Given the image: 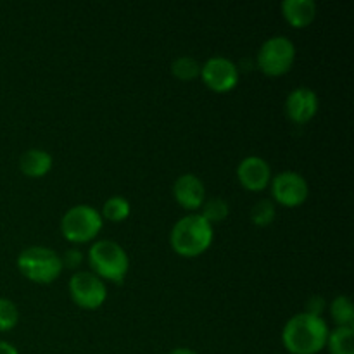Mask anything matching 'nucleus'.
I'll use <instances>...</instances> for the list:
<instances>
[{
  "mask_svg": "<svg viewBox=\"0 0 354 354\" xmlns=\"http://www.w3.org/2000/svg\"><path fill=\"white\" fill-rule=\"evenodd\" d=\"M277 214L275 203L272 199H259L251 207V221L256 227H268L273 223Z\"/></svg>",
  "mask_w": 354,
  "mask_h": 354,
  "instance_id": "obj_20",
  "label": "nucleus"
},
{
  "mask_svg": "<svg viewBox=\"0 0 354 354\" xmlns=\"http://www.w3.org/2000/svg\"><path fill=\"white\" fill-rule=\"evenodd\" d=\"M17 270L24 279L35 283H52L61 277L62 259L54 249L44 245H31L17 256Z\"/></svg>",
  "mask_w": 354,
  "mask_h": 354,
  "instance_id": "obj_4",
  "label": "nucleus"
},
{
  "mask_svg": "<svg viewBox=\"0 0 354 354\" xmlns=\"http://www.w3.org/2000/svg\"><path fill=\"white\" fill-rule=\"evenodd\" d=\"M325 299L320 296H313L308 299L306 303V311L304 313H310V315H315V317H322V313H324L325 310Z\"/></svg>",
  "mask_w": 354,
  "mask_h": 354,
  "instance_id": "obj_23",
  "label": "nucleus"
},
{
  "mask_svg": "<svg viewBox=\"0 0 354 354\" xmlns=\"http://www.w3.org/2000/svg\"><path fill=\"white\" fill-rule=\"evenodd\" d=\"M88 265L92 273H95L104 282L121 283L130 270V258L123 245L114 241H97L88 249Z\"/></svg>",
  "mask_w": 354,
  "mask_h": 354,
  "instance_id": "obj_3",
  "label": "nucleus"
},
{
  "mask_svg": "<svg viewBox=\"0 0 354 354\" xmlns=\"http://www.w3.org/2000/svg\"><path fill=\"white\" fill-rule=\"evenodd\" d=\"M213 237V225L201 213H189L173 225L169 244L176 254L183 258H196L211 248Z\"/></svg>",
  "mask_w": 354,
  "mask_h": 354,
  "instance_id": "obj_2",
  "label": "nucleus"
},
{
  "mask_svg": "<svg viewBox=\"0 0 354 354\" xmlns=\"http://www.w3.org/2000/svg\"><path fill=\"white\" fill-rule=\"evenodd\" d=\"M0 354H19L16 346H12L7 341H0Z\"/></svg>",
  "mask_w": 354,
  "mask_h": 354,
  "instance_id": "obj_24",
  "label": "nucleus"
},
{
  "mask_svg": "<svg viewBox=\"0 0 354 354\" xmlns=\"http://www.w3.org/2000/svg\"><path fill=\"white\" fill-rule=\"evenodd\" d=\"M173 197L183 209L196 213L206 201V187L194 173H183L173 183Z\"/></svg>",
  "mask_w": 354,
  "mask_h": 354,
  "instance_id": "obj_11",
  "label": "nucleus"
},
{
  "mask_svg": "<svg viewBox=\"0 0 354 354\" xmlns=\"http://www.w3.org/2000/svg\"><path fill=\"white\" fill-rule=\"evenodd\" d=\"M283 17L294 28H306L317 17V3L313 0H283L280 3Z\"/></svg>",
  "mask_w": 354,
  "mask_h": 354,
  "instance_id": "obj_13",
  "label": "nucleus"
},
{
  "mask_svg": "<svg viewBox=\"0 0 354 354\" xmlns=\"http://www.w3.org/2000/svg\"><path fill=\"white\" fill-rule=\"evenodd\" d=\"M104 220L100 211L88 204H76L69 207L61 218V234L73 244H85L93 241L102 230Z\"/></svg>",
  "mask_w": 354,
  "mask_h": 354,
  "instance_id": "obj_5",
  "label": "nucleus"
},
{
  "mask_svg": "<svg viewBox=\"0 0 354 354\" xmlns=\"http://www.w3.org/2000/svg\"><path fill=\"white\" fill-rule=\"evenodd\" d=\"M327 322L310 313H297L287 320L282 330V344L290 354H318L328 339Z\"/></svg>",
  "mask_w": 354,
  "mask_h": 354,
  "instance_id": "obj_1",
  "label": "nucleus"
},
{
  "mask_svg": "<svg viewBox=\"0 0 354 354\" xmlns=\"http://www.w3.org/2000/svg\"><path fill=\"white\" fill-rule=\"evenodd\" d=\"M168 354H197V353L192 351V349H189V348H175V349H171Z\"/></svg>",
  "mask_w": 354,
  "mask_h": 354,
  "instance_id": "obj_25",
  "label": "nucleus"
},
{
  "mask_svg": "<svg viewBox=\"0 0 354 354\" xmlns=\"http://www.w3.org/2000/svg\"><path fill=\"white\" fill-rule=\"evenodd\" d=\"M328 310H330V317L337 327H354V310L348 296L334 297Z\"/></svg>",
  "mask_w": 354,
  "mask_h": 354,
  "instance_id": "obj_17",
  "label": "nucleus"
},
{
  "mask_svg": "<svg viewBox=\"0 0 354 354\" xmlns=\"http://www.w3.org/2000/svg\"><path fill=\"white\" fill-rule=\"evenodd\" d=\"M325 348L330 354H354V327H335L328 332Z\"/></svg>",
  "mask_w": 354,
  "mask_h": 354,
  "instance_id": "obj_15",
  "label": "nucleus"
},
{
  "mask_svg": "<svg viewBox=\"0 0 354 354\" xmlns=\"http://www.w3.org/2000/svg\"><path fill=\"white\" fill-rule=\"evenodd\" d=\"M61 259H62V266H64V268L75 270L83 263V252L80 251V249H75V248L68 249V251L61 256Z\"/></svg>",
  "mask_w": 354,
  "mask_h": 354,
  "instance_id": "obj_22",
  "label": "nucleus"
},
{
  "mask_svg": "<svg viewBox=\"0 0 354 354\" xmlns=\"http://www.w3.org/2000/svg\"><path fill=\"white\" fill-rule=\"evenodd\" d=\"M171 75L182 82H190L201 75V64L190 55H180L171 62Z\"/></svg>",
  "mask_w": 354,
  "mask_h": 354,
  "instance_id": "obj_18",
  "label": "nucleus"
},
{
  "mask_svg": "<svg viewBox=\"0 0 354 354\" xmlns=\"http://www.w3.org/2000/svg\"><path fill=\"white\" fill-rule=\"evenodd\" d=\"M318 95L315 90L308 86H297L287 95L286 99V114L290 121L297 124H304L313 120L318 113Z\"/></svg>",
  "mask_w": 354,
  "mask_h": 354,
  "instance_id": "obj_12",
  "label": "nucleus"
},
{
  "mask_svg": "<svg viewBox=\"0 0 354 354\" xmlns=\"http://www.w3.org/2000/svg\"><path fill=\"white\" fill-rule=\"evenodd\" d=\"M203 214L211 225L221 223L230 214V204L223 199V197H211L209 201H204L203 204Z\"/></svg>",
  "mask_w": 354,
  "mask_h": 354,
  "instance_id": "obj_19",
  "label": "nucleus"
},
{
  "mask_svg": "<svg viewBox=\"0 0 354 354\" xmlns=\"http://www.w3.org/2000/svg\"><path fill=\"white\" fill-rule=\"evenodd\" d=\"M54 159L44 149H28L19 158V169L30 178H40L52 169Z\"/></svg>",
  "mask_w": 354,
  "mask_h": 354,
  "instance_id": "obj_14",
  "label": "nucleus"
},
{
  "mask_svg": "<svg viewBox=\"0 0 354 354\" xmlns=\"http://www.w3.org/2000/svg\"><path fill=\"white\" fill-rule=\"evenodd\" d=\"M201 78L206 83L207 88L213 92L225 93L237 86L241 73L239 66L225 55H213L201 66Z\"/></svg>",
  "mask_w": 354,
  "mask_h": 354,
  "instance_id": "obj_8",
  "label": "nucleus"
},
{
  "mask_svg": "<svg viewBox=\"0 0 354 354\" xmlns=\"http://www.w3.org/2000/svg\"><path fill=\"white\" fill-rule=\"evenodd\" d=\"M131 213V206L128 203V199L121 196H113L104 203L102 211H100V216L102 220L106 218L107 221H113V223H120L124 221Z\"/></svg>",
  "mask_w": 354,
  "mask_h": 354,
  "instance_id": "obj_16",
  "label": "nucleus"
},
{
  "mask_svg": "<svg viewBox=\"0 0 354 354\" xmlns=\"http://www.w3.org/2000/svg\"><path fill=\"white\" fill-rule=\"evenodd\" d=\"M237 178L244 189L261 192L272 182V168L268 161L259 156H248L237 166Z\"/></svg>",
  "mask_w": 354,
  "mask_h": 354,
  "instance_id": "obj_10",
  "label": "nucleus"
},
{
  "mask_svg": "<svg viewBox=\"0 0 354 354\" xmlns=\"http://www.w3.org/2000/svg\"><path fill=\"white\" fill-rule=\"evenodd\" d=\"M296 61V45L289 37L275 35L265 40L259 47L256 62L268 76H282L290 71Z\"/></svg>",
  "mask_w": 354,
  "mask_h": 354,
  "instance_id": "obj_6",
  "label": "nucleus"
},
{
  "mask_svg": "<svg viewBox=\"0 0 354 354\" xmlns=\"http://www.w3.org/2000/svg\"><path fill=\"white\" fill-rule=\"evenodd\" d=\"M19 322V310L7 297H0V332H9Z\"/></svg>",
  "mask_w": 354,
  "mask_h": 354,
  "instance_id": "obj_21",
  "label": "nucleus"
},
{
  "mask_svg": "<svg viewBox=\"0 0 354 354\" xmlns=\"http://www.w3.org/2000/svg\"><path fill=\"white\" fill-rule=\"evenodd\" d=\"M273 203L286 207H297L310 196V185L306 178L297 171H282L270 182Z\"/></svg>",
  "mask_w": 354,
  "mask_h": 354,
  "instance_id": "obj_9",
  "label": "nucleus"
},
{
  "mask_svg": "<svg viewBox=\"0 0 354 354\" xmlns=\"http://www.w3.org/2000/svg\"><path fill=\"white\" fill-rule=\"evenodd\" d=\"M69 296L83 310H99L107 299L106 282L92 272H76L69 279Z\"/></svg>",
  "mask_w": 354,
  "mask_h": 354,
  "instance_id": "obj_7",
  "label": "nucleus"
}]
</instances>
